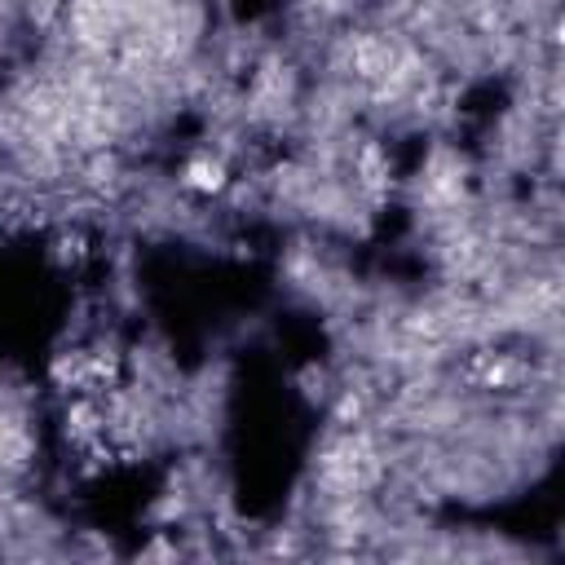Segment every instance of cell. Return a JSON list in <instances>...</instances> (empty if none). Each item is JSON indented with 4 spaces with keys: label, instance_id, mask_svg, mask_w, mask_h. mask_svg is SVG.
Instances as JSON below:
<instances>
[{
    "label": "cell",
    "instance_id": "1",
    "mask_svg": "<svg viewBox=\"0 0 565 565\" xmlns=\"http://www.w3.org/2000/svg\"><path fill=\"white\" fill-rule=\"evenodd\" d=\"M464 376L477 380V385H486V389H508L526 376V367L517 358H508V354H477V358L464 367Z\"/></svg>",
    "mask_w": 565,
    "mask_h": 565
},
{
    "label": "cell",
    "instance_id": "2",
    "mask_svg": "<svg viewBox=\"0 0 565 565\" xmlns=\"http://www.w3.org/2000/svg\"><path fill=\"white\" fill-rule=\"evenodd\" d=\"M221 164H195V168H190V186H195V190H217V186H221Z\"/></svg>",
    "mask_w": 565,
    "mask_h": 565
}]
</instances>
